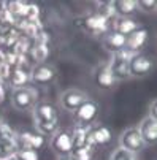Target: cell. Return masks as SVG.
I'll use <instances>...</instances> for the list:
<instances>
[{
  "mask_svg": "<svg viewBox=\"0 0 157 160\" xmlns=\"http://www.w3.org/2000/svg\"><path fill=\"white\" fill-rule=\"evenodd\" d=\"M37 103H38V90L35 87L27 86V87L13 90L11 94V105L18 111H22V112L32 111Z\"/></svg>",
  "mask_w": 157,
  "mask_h": 160,
  "instance_id": "6da1fadb",
  "label": "cell"
},
{
  "mask_svg": "<svg viewBox=\"0 0 157 160\" xmlns=\"http://www.w3.org/2000/svg\"><path fill=\"white\" fill-rule=\"evenodd\" d=\"M154 59L148 54L143 52H135L132 54L129 60V76L132 78H143L148 76L154 70Z\"/></svg>",
  "mask_w": 157,
  "mask_h": 160,
  "instance_id": "7a4b0ae2",
  "label": "cell"
},
{
  "mask_svg": "<svg viewBox=\"0 0 157 160\" xmlns=\"http://www.w3.org/2000/svg\"><path fill=\"white\" fill-rule=\"evenodd\" d=\"M87 100H91L87 95L86 90L83 89H78V87H72V89H67L62 92L60 95V106L68 111V112H75L83 103H86Z\"/></svg>",
  "mask_w": 157,
  "mask_h": 160,
  "instance_id": "3957f363",
  "label": "cell"
},
{
  "mask_svg": "<svg viewBox=\"0 0 157 160\" xmlns=\"http://www.w3.org/2000/svg\"><path fill=\"white\" fill-rule=\"evenodd\" d=\"M119 148H122L129 152H133V154H140L146 148V144L141 138L138 128L129 127L119 135Z\"/></svg>",
  "mask_w": 157,
  "mask_h": 160,
  "instance_id": "277c9868",
  "label": "cell"
},
{
  "mask_svg": "<svg viewBox=\"0 0 157 160\" xmlns=\"http://www.w3.org/2000/svg\"><path fill=\"white\" fill-rule=\"evenodd\" d=\"M133 52L124 49V51H119L116 54H111V59L108 62V67L113 76L116 78V81L119 79H125L129 78V60L132 57Z\"/></svg>",
  "mask_w": 157,
  "mask_h": 160,
  "instance_id": "5b68a950",
  "label": "cell"
},
{
  "mask_svg": "<svg viewBox=\"0 0 157 160\" xmlns=\"http://www.w3.org/2000/svg\"><path fill=\"white\" fill-rule=\"evenodd\" d=\"M51 149L54 151V154H57L59 157H65V155H70L73 151V140H72V132H67V130H57L53 136H51V141H49Z\"/></svg>",
  "mask_w": 157,
  "mask_h": 160,
  "instance_id": "8992f818",
  "label": "cell"
},
{
  "mask_svg": "<svg viewBox=\"0 0 157 160\" xmlns=\"http://www.w3.org/2000/svg\"><path fill=\"white\" fill-rule=\"evenodd\" d=\"M97 114H99V105L92 100H87L73 112L76 127H91Z\"/></svg>",
  "mask_w": 157,
  "mask_h": 160,
  "instance_id": "52a82bcc",
  "label": "cell"
},
{
  "mask_svg": "<svg viewBox=\"0 0 157 160\" xmlns=\"http://www.w3.org/2000/svg\"><path fill=\"white\" fill-rule=\"evenodd\" d=\"M32 116H33V124H44V122L59 121L57 108L53 103H49V102L37 103L33 106V109H32Z\"/></svg>",
  "mask_w": 157,
  "mask_h": 160,
  "instance_id": "ba28073f",
  "label": "cell"
},
{
  "mask_svg": "<svg viewBox=\"0 0 157 160\" xmlns=\"http://www.w3.org/2000/svg\"><path fill=\"white\" fill-rule=\"evenodd\" d=\"M14 140L18 144V151L19 149H33V151H40L44 144V136L38 135L37 132H21V133H14Z\"/></svg>",
  "mask_w": 157,
  "mask_h": 160,
  "instance_id": "9c48e42d",
  "label": "cell"
},
{
  "mask_svg": "<svg viewBox=\"0 0 157 160\" xmlns=\"http://www.w3.org/2000/svg\"><path fill=\"white\" fill-rule=\"evenodd\" d=\"M57 76V72L53 65L48 63H38L30 70V81L35 84H51Z\"/></svg>",
  "mask_w": 157,
  "mask_h": 160,
  "instance_id": "30bf717a",
  "label": "cell"
},
{
  "mask_svg": "<svg viewBox=\"0 0 157 160\" xmlns=\"http://www.w3.org/2000/svg\"><path fill=\"white\" fill-rule=\"evenodd\" d=\"M137 128H138L146 146H154L157 143V121L155 119L146 116Z\"/></svg>",
  "mask_w": 157,
  "mask_h": 160,
  "instance_id": "8fae6325",
  "label": "cell"
},
{
  "mask_svg": "<svg viewBox=\"0 0 157 160\" xmlns=\"http://www.w3.org/2000/svg\"><path fill=\"white\" fill-rule=\"evenodd\" d=\"M149 40V33L146 29H137L133 33H130L127 37V46L125 49L130 51V52H140L144 46H146V43Z\"/></svg>",
  "mask_w": 157,
  "mask_h": 160,
  "instance_id": "7c38bea8",
  "label": "cell"
},
{
  "mask_svg": "<svg viewBox=\"0 0 157 160\" xmlns=\"http://www.w3.org/2000/svg\"><path fill=\"white\" fill-rule=\"evenodd\" d=\"M103 46L108 52L111 54H116L119 51H124L125 46H127V37L118 33V32H109L105 35V40H103Z\"/></svg>",
  "mask_w": 157,
  "mask_h": 160,
  "instance_id": "4fadbf2b",
  "label": "cell"
},
{
  "mask_svg": "<svg viewBox=\"0 0 157 160\" xmlns=\"http://www.w3.org/2000/svg\"><path fill=\"white\" fill-rule=\"evenodd\" d=\"M116 82H118V81H116V78L113 76V73H111L108 63H103V65H100V67L97 68V72H95V84H97L100 89H105V90L113 89V87L116 86Z\"/></svg>",
  "mask_w": 157,
  "mask_h": 160,
  "instance_id": "5bb4252c",
  "label": "cell"
},
{
  "mask_svg": "<svg viewBox=\"0 0 157 160\" xmlns=\"http://www.w3.org/2000/svg\"><path fill=\"white\" fill-rule=\"evenodd\" d=\"M84 29L87 32H92V33H105L109 27V21L105 19L100 14H94V16H89L84 19Z\"/></svg>",
  "mask_w": 157,
  "mask_h": 160,
  "instance_id": "9a60e30c",
  "label": "cell"
},
{
  "mask_svg": "<svg viewBox=\"0 0 157 160\" xmlns=\"http://www.w3.org/2000/svg\"><path fill=\"white\" fill-rule=\"evenodd\" d=\"M29 82H30V72L24 70V68H19V67H16V68H13V70H11L8 84L13 87V90L27 87Z\"/></svg>",
  "mask_w": 157,
  "mask_h": 160,
  "instance_id": "2e32d148",
  "label": "cell"
},
{
  "mask_svg": "<svg viewBox=\"0 0 157 160\" xmlns=\"http://www.w3.org/2000/svg\"><path fill=\"white\" fill-rule=\"evenodd\" d=\"M116 16L119 18H132L137 10V0H114L113 2Z\"/></svg>",
  "mask_w": 157,
  "mask_h": 160,
  "instance_id": "e0dca14e",
  "label": "cell"
},
{
  "mask_svg": "<svg viewBox=\"0 0 157 160\" xmlns=\"http://www.w3.org/2000/svg\"><path fill=\"white\" fill-rule=\"evenodd\" d=\"M138 27V22L132 18H114V32L124 35V37H129L130 33H133Z\"/></svg>",
  "mask_w": 157,
  "mask_h": 160,
  "instance_id": "ac0fdd59",
  "label": "cell"
},
{
  "mask_svg": "<svg viewBox=\"0 0 157 160\" xmlns=\"http://www.w3.org/2000/svg\"><path fill=\"white\" fill-rule=\"evenodd\" d=\"M91 141L94 146H103L106 143L111 141V130L105 125H99V127H91Z\"/></svg>",
  "mask_w": 157,
  "mask_h": 160,
  "instance_id": "d6986e66",
  "label": "cell"
},
{
  "mask_svg": "<svg viewBox=\"0 0 157 160\" xmlns=\"http://www.w3.org/2000/svg\"><path fill=\"white\" fill-rule=\"evenodd\" d=\"M18 152V144L14 138L10 140H0V160H7L8 157Z\"/></svg>",
  "mask_w": 157,
  "mask_h": 160,
  "instance_id": "ffe728a7",
  "label": "cell"
},
{
  "mask_svg": "<svg viewBox=\"0 0 157 160\" xmlns=\"http://www.w3.org/2000/svg\"><path fill=\"white\" fill-rule=\"evenodd\" d=\"M48 56H49V48H48L46 43H37L32 48V57L37 62V65L44 63V60L48 59Z\"/></svg>",
  "mask_w": 157,
  "mask_h": 160,
  "instance_id": "44dd1931",
  "label": "cell"
},
{
  "mask_svg": "<svg viewBox=\"0 0 157 160\" xmlns=\"http://www.w3.org/2000/svg\"><path fill=\"white\" fill-rule=\"evenodd\" d=\"M94 151H95V146L89 144V146H84L81 149H75L70 155L73 157V160H92L94 158Z\"/></svg>",
  "mask_w": 157,
  "mask_h": 160,
  "instance_id": "7402d4cb",
  "label": "cell"
},
{
  "mask_svg": "<svg viewBox=\"0 0 157 160\" xmlns=\"http://www.w3.org/2000/svg\"><path fill=\"white\" fill-rule=\"evenodd\" d=\"M109 160H140L138 158V154H133V152H129L122 148H116L113 151V154H111Z\"/></svg>",
  "mask_w": 157,
  "mask_h": 160,
  "instance_id": "603a6c76",
  "label": "cell"
},
{
  "mask_svg": "<svg viewBox=\"0 0 157 160\" xmlns=\"http://www.w3.org/2000/svg\"><path fill=\"white\" fill-rule=\"evenodd\" d=\"M157 8V2L155 0H137V10L143 11V13H154Z\"/></svg>",
  "mask_w": 157,
  "mask_h": 160,
  "instance_id": "cb8c5ba5",
  "label": "cell"
},
{
  "mask_svg": "<svg viewBox=\"0 0 157 160\" xmlns=\"http://www.w3.org/2000/svg\"><path fill=\"white\" fill-rule=\"evenodd\" d=\"M16 157L19 160H40L38 151H33V149H19L16 152Z\"/></svg>",
  "mask_w": 157,
  "mask_h": 160,
  "instance_id": "d4e9b609",
  "label": "cell"
},
{
  "mask_svg": "<svg viewBox=\"0 0 157 160\" xmlns=\"http://www.w3.org/2000/svg\"><path fill=\"white\" fill-rule=\"evenodd\" d=\"M40 16V8L35 3H27L26 5V13H24V19L26 21H37Z\"/></svg>",
  "mask_w": 157,
  "mask_h": 160,
  "instance_id": "484cf974",
  "label": "cell"
},
{
  "mask_svg": "<svg viewBox=\"0 0 157 160\" xmlns=\"http://www.w3.org/2000/svg\"><path fill=\"white\" fill-rule=\"evenodd\" d=\"M97 14L103 16V18L108 19V21H109L111 18H118V16H116V11H114V7H113V2H108V3L102 5V8H100V11H99Z\"/></svg>",
  "mask_w": 157,
  "mask_h": 160,
  "instance_id": "4316f807",
  "label": "cell"
},
{
  "mask_svg": "<svg viewBox=\"0 0 157 160\" xmlns=\"http://www.w3.org/2000/svg\"><path fill=\"white\" fill-rule=\"evenodd\" d=\"M14 130L7 124V122H0V140H10V138H14Z\"/></svg>",
  "mask_w": 157,
  "mask_h": 160,
  "instance_id": "83f0119b",
  "label": "cell"
},
{
  "mask_svg": "<svg viewBox=\"0 0 157 160\" xmlns=\"http://www.w3.org/2000/svg\"><path fill=\"white\" fill-rule=\"evenodd\" d=\"M11 70H13V68L8 67L5 62H3V63H0V84H2V86L8 84V79H10Z\"/></svg>",
  "mask_w": 157,
  "mask_h": 160,
  "instance_id": "f1b7e54d",
  "label": "cell"
},
{
  "mask_svg": "<svg viewBox=\"0 0 157 160\" xmlns=\"http://www.w3.org/2000/svg\"><path fill=\"white\" fill-rule=\"evenodd\" d=\"M148 116L157 121V100H155V98L151 100V105H149V114H148Z\"/></svg>",
  "mask_w": 157,
  "mask_h": 160,
  "instance_id": "f546056e",
  "label": "cell"
},
{
  "mask_svg": "<svg viewBox=\"0 0 157 160\" xmlns=\"http://www.w3.org/2000/svg\"><path fill=\"white\" fill-rule=\"evenodd\" d=\"M5 100V86L0 84V103Z\"/></svg>",
  "mask_w": 157,
  "mask_h": 160,
  "instance_id": "4dcf8cb0",
  "label": "cell"
},
{
  "mask_svg": "<svg viewBox=\"0 0 157 160\" xmlns=\"http://www.w3.org/2000/svg\"><path fill=\"white\" fill-rule=\"evenodd\" d=\"M59 160H73L72 155H65V157H59Z\"/></svg>",
  "mask_w": 157,
  "mask_h": 160,
  "instance_id": "1f68e13d",
  "label": "cell"
},
{
  "mask_svg": "<svg viewBox=\"0 0 157 160\" xmlns=\"http://www.w3.org/2000/svg\"><path fill=\"white\" fill-rule=\"evenodd\" d=\"M7 160H19V158H18V157H16V154H14V155H11V157H8Z\"/></svg>",
  "mask_w": 157,
  "mask_h": 160,
  "instance_id": "d6a6232c",
  "label": "cell"
},
{
  "mask_svg": "<svg viewBox=\"0 0 157 160\" xmlns=\"http://www.w3.org/2000/svg\"><path fill=\"white\" fill-rule=\"evenodd\" d=\"M0 122H2V112H0Z\"/></svg>",
  "mask_w": 157,
  "mask_h": 160,
  "instance_id": "836d02e7",
  "label": "cell"
}]
</instances>
